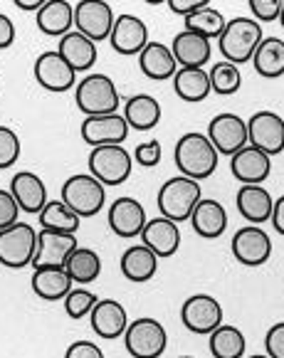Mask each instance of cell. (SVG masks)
<instances>
[{
	"instance_id": "1",
	"label": "cell",
	"mask_w": 284,
	"mask_h": 358,
	"mask_svg": "<svg viewBox=\"0 0 284 358\" xmlns=\"http://www.w3.org/2000/svg\"><path fill=\"white\" fill-rule=\"evenodd\" d=\"M173 161L178 166L180 176L193 180H206L215 173L218 169V151L208 136L198 131H188L178 138L173 151Z\"/></svg>"
},
{
	"instance_id": "2",
	"label": "cell",
	"mask_w": 284,
	"mask_h": 358,
	"mask_svg": "<svg viewBox=\"0 0 284 358\" xmlns=\"http://www.w3.org/2000/svg\"><path fill=\"white\" fill-rule=\"evenodd\" d=\"M260 43H262V25L257 20H253V17L240 15L227 20L222 35L218 37V50L225 57V62L240 67V64L253 59Z\"/></svg>"
},
{
	"instance_id": "3",
	"label": "cell",
	"mask_w": 284,
	"mask_h": 358,
	"mask_svg": "<svg viewBox=\"0 0 284 358\" xmlns=\"http://www.w3.org/2000/svg\"><path fill=\"white\" fill-rule=\"evenodd\" d=\"M203 201V190L200 183L185 176H176V178L166 180L158 188V213L166 220H173L176 225H180L183 220H188L193 208Z\"/></svg>"
},
{
	"instance_id": "4",
	"label": "cell",
	"mask_w": 284,
	"mask_h": 358,
	"mask_svg": "<svg viewBox=\"0 0 284 358\" xmlns=\"http://www.w3.org/2000/svg\"><path fill=\"white\" fill-rule=\"evenodd\" d=\"M74 101L77 109L87 116L116 114L119 111V90L106 74H87L74 87Z\"/></svg>"
},
{
	"instance_id": "5",
	"label": "cell",
	"mask_w": 284,
	"mask_h": 358,
	"mask_svg": "<svg viewBox=\"0 0 284 358\" xmlns=\"http://www.w3.org/2000/svg\"><path fill=\"white\" fill-rule=\"evenodd\" d=\"M59 201L85 220V217H94L104 208L106 190L92 173H77L64 180Z\"/></svg>"
},
{
	"instance_id": "6",
	"label": "cell",
	"mask_w": 284,
	"mask_h": 358,
	"mask_svg": "<svg viewBox=\"0 0 284 358\" xmlns=\"http://www.w3.org/2000/svg\"><path fill=\"white\" fill-rule=\"evenodd\" d=\"M124 343H127V351L132 358H161L169 346V334L158 319L141 316L127 327Z\"/></svg>"
},
{
	"instance_id": "7",
	"label": "cell",
	"mask_w": 284,
	"mask_h": 358,
	"mask_svg": "<svg viewBox=\"0 0 284 358\" xmlns=\"http://www.w3.org/2000/svg\"><path fill=\"white\" fill-rule=\"evenodd\" d=\"M37 230L30 222H15L8 230H0V264L8 269L30 267L35 259Z\"/></svg>"
},
{
	"instance_id": "8",
	"label": "cell",
	"mask_w": 284,
	"mask_h": 358,
	"mask_svg": "<svg viewBox=\"0 0 284 358\" xmlns=\"http://www.w3.org/2000/svg\"><path fill=\"white\" fill-rule=\"evenodd\" d=\"M90 173L101 185H121L127 183L134 171L132 153L124 146H97L90 153Z\"/></svg>"
},
{
	"instance_id": "9",
	"label": "cell",
	"mask_w": 284,
	"mask_h": 358,
	"mask_svg": "<svg viewBox=\"0 0 284 358\" xmlns=\"http://www.w3.org/2000/svg\"><path fill=\"white\" fill-rule=\"evenodd\" d=\"M180 322L190 334L211 336L222 324V306L211 294H193L180 306Z\"/></svg>"
},
{
	"instance_id": "10",
	"label": "cell",
	"mask_w": 284,
	"mask_h": 358,
	"mask_svg": "<svg viewBox=\"0 0 284 358\" xmlns=\"http://www.w3.org/2000/svg\"><path fill=\"white\" fill-rule=\"evenodd\" d=\"M208 141L215 146L218 156H235L248 146V122L232 111H222L208 124Z\"/></svg>"
},
{
	"instance_id": "11",
	"label": "cell",
	"mask_w": 284,
	"mask_h": 358,
	"mask_svg": "<svg viewBox=\"0 0 284 358\" xmlns=\"http://www.w3.org/2000/svg\"><path fill=\"white\" fill-rule=\"evenodd\" d=\"M114 8L104 0H82L74 6V27L92 43L109 40L111 27H114Z\"/></svg>"
},
{
	"instance_id": "12",
	"label": "cell",
	"mask_w": 284,
	"mask_h": 358,
	"mask_svg": "<svg viewBox=\"0 0 284 358\" xmlns=\"http://www.w3.org/2000/svg\"><path fill=\"white\" fill-rule=\"evenodd\" d=\"M248 143L269 158L284 151V119L274 111H255L248 122Z\"/></svg>"
},
{
	"instance_id": "13",
	"label": "cell",
	"mask_w": 284,
	"mask_h": 358,
	"mask_svg": "<svg viewBox=\"0 0 284 358\" xmlns=\"http://www.w3.org/2000/svg\"><path fill=\"white\" fill-rule=\"evenodd\" d=\"M230 250L245 267H262L272 257V240L260 225H245L232 235Z\"/></svg>"
},
{
	"instance_id": "14",
	"label": "cell",
	"mask_w": 284,
	"mask_h": 358,
	"mask_svg": "<svg viewBox=\"0 0 284 358\" xmlns=\"http://www.w3.org/2000/svg\"><path fill=\"white\" fill-rule=\"evenodd\" d=\"M79 134L90 143L92 148L97 146H121L129 136V124L124 114H101V116H87Z\"/></svg>"
},
{
	"instance_id": "15",
	"label": "cell",
	"mask_w": 284,
	"mask_h": 358,
	"mask_svg": "<svg viewBox=\"0 0 284 358\" xmlns=\"http://www.w3.org/2000/svg\"><path fill=\"white\" fill-rule=\"evenodd\" d=\"M35 82L48 92H69L77 87V72L64 62L57 50H48L35 59Z\"/></svg>"
},
{
	"instance_id": "16",
	"label": "cell",
	"mask_w": 284,
	"mask_h": 358,
	"mask_svg": "<svg viewBox=\"0 0 284 358\" xmlns=\"http://www.w3.org/2000/svg\"><path fill=\"white\" fill-rule=\"evenodd\" d=\"M79 248L77 235H67V232H55V230H40L37 232V248L32 267H64L69 255Z\"/></svg>"
},
{
	"instance_id": "17",
	"label": "cell",
	"mask_w": 284,
	"mask_h": 358,
	"mask_svg": "<svg viewBox=\"0 0 284 358\" xmlns=\"http://www.w3.org/2000/svg\"><path fill=\"white\" fill-rule=\"evenodd\" d=\"M109 43H111V48H114V52L124 55V57L141 55L143 48L151 43V40H148L146 22L139 15H132V13H121L114 20V27H111Z\"/></svg>"
},
{
	"instance_id": "18",
	"label": "cell",
	"mask_w": 284,
	"mask_h": 358,
	"mask_svg": "<svg viewBox=\"0 0 284 358\" xmlns=\"http://www.w3.org/2000/svg\"><path fill=\"white\" fill-rule=\"evenodd\" d=\"M230 171L242 185H262L272 173V158L248 143L230 156Z\"/></svg>"
},
{
	"instance_id": "19",
	"label": "cell",
	"mask_w": 284,
	"mask_h": 358,
	"mask_svg": "<svg viewBox=\"0 0 284 358\" xmlns=\"http://www.w3.org/2000/svg\"><path fill=\"white\" fill-rule=\"evenodd\" d=\"M90 324L92 331L97 334L99 338H121L124 331L129 327V316L124 304L116 299H97L94 309L90 311Z\"/></svg>"
},
{
	"instance_id": "20",
	"label": "cell",
	"mask_w": 284,
	"mask_h": 358,
	"mask_svg": "<svg viewBox=\"0 0 284 358\" xmlns=\"http://www.w3.org/2000/svg\"><path fill=\"white\" fill-rule=\"evenodd\" d=\"M10 195L15 198L17 208L27 215H40V210L48 206V185L32 171H20L13 176Z\"/></svg>"
},
{
	"instance_id": "21",
	"label": "cell",
	"mask_w": 284,
	"mask_h": 358,
	"mask_svg": "<svg viewBox=\"0 0 284 358\" xmlns=\"http://www.w3.org/2000/svg\"><path fill=\"white\" fill-rule=\"evenodd\" d=\"M146 210L139 201L134 198H116L109 208V227L114 235L124 237V240H134L141 235L146 227Z\"/></svg>"
},
{
	"instance_id": "22",
	"label": "cell",
	"mask_w": 284,
	"mask_h": 358,
	"mask_svg": "<svg viewBox=\"0 0 284 358\" xmlns=\"http://www.w3.org/2000/svg\"><path fill=\"white\" fill-rule=\"evenodd\" d=\"M139 237H141V245H146L158 259H166L178 252L180 230L173 220H166L164 215L146 220V227H143Z\"/></svg>"
},
{
	"instance_id": "23",
	"label": "cell",
	"mask_w": 284,
	"mask_h": 358,
	"mask_svg": "<svg viewBox=\"0 0 284 358\" xmlns=\"http://www.w3.org/2000/svg\"><path fill=\"white\" fill-rule=\"evenodd\" d=\"M173 52L178 67H206L213 57V45L206 37L195 35L190 30H183L173 37V43L169 45Z\"/></svg>"
},
{
	"instance_id": "24",
	"label": "cell",
	"mask_w": 284,
	"mask_h": 358,
	"mask_svg": "<svg viewBox=\"0 0 284 358\" xmlns=\"http://www.w3.org/2000/svg\"><path fill=\"white\" fill-rule=\"evenodd\" d=\"M274 198L264 185H240L237 190V210L250 225H262L272 217Z\"/></svg>"
},
{
	"instance_id": "25",
	"label": "cell",
	"mask_w": 284,
	"mask_h": 358,
	"mask_svg": "<svg viewBox=\"0 0 284 358\" xmlns=\"http://www.w3.org/2000/svg\"><path fill=\"white\" fill-rule=\"evenodd\" d=\"M190 225H193L195 235H200L203 240H218L222 232L227 230V210L222 203L218 201H203L193 208L190 213Z\"/></svg>"
},
{
	"instance_id": "26",
	"label": "cell",
	"mask_w": 284,
	"mask_h": 358,
	"mask_svg": "<svg viewBox=\"0 0 284 358\" xmlns=\"http://www.w3.org/2000/svg\"><path fill=\"white\" fill-rule=\"evenodd\" d=\"M57 52L64 57V62L74 69V72H87L94 67L97 62V43H92L90 37H85L82 32L72 30L64 37H59Z\"/></svg>"
},
{
	"instance_id": "27",
	"label": "cell",
	"mask_w": 284,
	"mask_h": 358,
	"mask_svg": "<svg viewBox=\"0 0 284 358\" xmlns=\"http://www.w3.org/2000/svg\"><path fill=\"white\" fill-rule=\"evenodd\" d=\"M139 67L153 82L173 79V74L178 72V62H176L171 48L164 43H148L143 52L139 55Z\"/></svg>"
},
{
	"instance_id": "28",
	"label": "cell",
	"mask_w": 284,
	"mask_h": 358,
	"mask_svg": "<svg viewBox=\"0 0 284 358\" xmlns=\"http://www.w3.org/2000/svg\"><path fill=\"white\" fill-rule=\"evenodd\" d=\"M74 282L69 280V274L64 267H43L35 269L30 280V287L40 299L45 301H59L74 289Z\"/></svg>"
},
{
	"instance_id": "29",
	"label": "cell",
	"mask_w": 284,
	"mask_h": 358,
	"mask_svg": "<svg viewBox=\"0 0 284 358\" xmlns=\"http://www.w3.org/2000/svg\"><path fill=\"white\" fill-rule=\"evenodd\" d=\"M121 274L127 277L129 282H148L156 277L158 272V257L146 248V245H132L127 252L121 255Z\"/></svg>"
},
{
	"instance_id": "30",
	"label": "cell",
	"mask_w": 284,
	"mask_h": 358,
	"mask_svg": "<svg viewBox=\"0 0 284 358\" xmlns=\"http://www.w3.org/2000/svg\"><path fill=\"white\" fill-rule=\"evenodd\" d=\"M37 27L50 37H64L74 27V6L67 0H48L37 13Z\"/></svg>"
},
{
	"instance_id": "31",
	"label": "cell",
	"mask_w": 284,
	"mask_h": 358,
	"mask_svg": "<svg viewBox=\"0 0 284 358\" xmlns=\"http://www.w3.org/2000/svg\"><path fill=\"white\" fill-rule=\"evenodd\" d=\"M173 90L176 94L183 101L190 104H198V101H206L211 94V77H208L206 69L200 67H178V72L173 74Z\"/></svg>"
},
{
	"instance_id": "32",
	"label": "cell",
	"mask_w": 284,
	"mask_h": 358,
	"mask_svg": "<svg viewBox=\"0 0 284 358\" xmlns=\"http://www.w3.org/2000/svg\"><path fill=\"white\" fill-rule=\"evenodd\" d=\"M124 119H127L129 129L151 131L161 122V104L151 94H134L124 104Z\"/></svg>"
},
{
	"instance_id": "33",
	"label": "cell",
	"mask_w": 284,
	"mask_h": 358,
	"mask_svg": "<svg viewBox=\"0 0 284 358\" xmlns=\"http://www.w3.org/2000/svg\"><path fill=\"white\" fill-rule=\"evenodd\" d=\"M260 77L264 79H277L284 74V40L279 37H262V43L257 45L253 59Z\"/></svg>"
},
{
	"instance_id": "34",
	"label": "cell",
	"mask_w": 284,
	"mask_h": 358,
	"mask_svg": "<svg viewBox=\"0 0 284 358\" xmlns=\"http://www.w3.org/2000/svg\"><path fill=\"white\" fill-rule=\"evenodd\" d=\"M208 348L213 358H242L248 348V338L232 324H220L208 338Z\"/></svg>"
},
{
	"instance_id": "35",
	"label": "cell",
	"mask_w": 284,
	"mask_h": 358,
	"mask_svg": "<svg viewBox=\"0 0 284 358\" xmlns=\"http://www.w3.org/2000/svg\"><path fill=\"white\" fill-rule=\"evenodd\" d=\"M64 269H67L69 280H72L74 285H92L94 280H99L101 259L92 248H77L69 255Z\"/></svg>"
},
{
	"instance_id": "36",
	"label": "cell",
	"mask_w": 284,
	"mask_h": 358,
	"mask_svg": "<svg viewBox=\"0 0 284 358\" xmlns=\"http://www.w3.org/2000/svg\"><path fill=\"white\" fill-rule=\"evenodd\" d=\"M40 225H43V230L77 235L79 225H82V217L74 210H69L62 201H48V206L40 210Z\"/></svg>"
},
{
	"instance_id": "37",
	"label": "cell",
	"mask_w": 284,
	"mask_h": 358,
	"mask_svg": "<svg viewBox=\"0 0 284 358\" xmlns=\"http://www.w3.org/2000/svg\"><path fill=\"white\" fill-rule=\"evenodd\" d=\"M227 20L222 17V13L213 6H206L200 8L198 13L185 17V30L195 32V35L206 37V40H218L225 30Z\"/></svg>"
},
{
	"instance_id": "38",
	"label": "cell",
	"mask_w": 284,
	"mask_h": 358,
	"mask_svg": "<svg viewBox=\"0 0 284 358\" xmlns=\"http://www.w3.org/2000/svg\"><path fill=\"white\" fill-rule=\"evenodd\" d=\"M208 77H211V90L220 96L235 94L242 87L240 67H235V64H230V62H215L208 69Z\"/></svg>"
},
{
	"instance_id": "39",
	"label": "cell",
	"mask_w": 284,
	"mask_h": 358,
	"mask_svg": "<svg viewBox=\"0 0 284 358\" xmlns=\"http://www.w3.org/2000/svg\"><path fill=\"white\" fill-rule=\"evenodd\" d=\"M94 304L97 294L90 289H82V287H77V289H72L64 296V311H67L69 319H85V316H90Z\"/></svg>"
},
{
	"instance_id": "40",
	"label": "cell",
	"mask_w": 284,
	"mask_h": 358,
	"mask_svg": "<svg viewBox=\"0 0 284 358\" xmlns=\"http://www.w3.org/2000/svg\"><path fill=\"white\" fill-rule=\"evenodd\" d=\"M20 158V136L10 127H0V171L10 169Z\"/></svg>"
},
{
	"instance_id": "41",
	"label": "cell",
	"mask_w": 284,
	"mask_h": 358,
	"mask_svg": "<svg viewBox=\"0 0 284 358\" xmlns=\"http://www.w3.org/2000/svg\"><path fill=\"white\" fill-rule=\"evenodd\" d=\"M161 156H164V148H161V143H158L156 138L139 143L136 151H134V161H136L139 166H143V169H153V166H158L161 164Z\"/></svg>"
},
{
	"instance_id": "42",
	"label": "cell",
	"mask_w": 284,
	"mask_h": 358,
	"mask_svg": "<svg viewBox=\"0 0 284 358\" xmlns=\"http://www.w3.org/2000/svg\"><path fill=\"white\" fill-rule=\"evenodd\" d=\"M15 222H20V208H17L10 190L0 188V230H8Z\"/></svg>"
},
{
	"instance_id": "43",
	"label": "cell",
	"mask_w": 284,
	"mask_h": 358,
	"mask_svg": "<svg viewBox=\"0 0 284 358\" xmlns=\"http://www.w3.org/2000/svg\"><path fill=\"white\" fill-rule=\"evenodd\" d=\"M250 10H253V20L260 22H274L279 20L282 13V0H250Z\"/></svg>"
},
{
	"instance_id": "44",
	"label": "cell",
	"mask_w": 284,
	"mask_h": 358,
	"mask_svg": "<svg viewBox=\"0 0 284 358\" xmlns=\"http://www.w3.org/2000/svg\"><path fill=\"white\" fill-rule=\"evenodd\" d=\"M264 348H267L269 358H284V322L269 327L267 336H264Z\"/></svg>"
},
{
	"instance_id": "45",
	"label": "cell",
	"mask_w": 284,
	"mask_h": 358,
	"mask_svg": "<svg viewBox=\"0 0 284 358\" xmlns=\"http://www.w3.org/2000/svg\"><path fill=\"white\" fill-rule=\"evenodd\" d=\"M64 358H104V351L92 341H74L64 351Z\"/></svg>"
},
{
	"instance_id": "46",
	"label": "cell",
	"mask_w": 284,
	"mask_h": 358,
	"mask_svg": "<svg viewBox=\"0 0 284 358\" xmlns=\"http://www.w3.org/2000/svg\"><path fill=\"white\" fill-rule=\"evenodd\" d=\"M206 6H211L208 0H169L171 10H173L176 15H183V17L193 15V13H198L200 8H206Z\"/></svg>"
},
{
	"instance_id": "47",
	"label": "cell",
	"mask_w": 284,
	"mask_h": 358,
	"mask_svg": "<svg viewBox=\"0 0 284 358\" xmlns=\"http://www.w3.org/2000/svg\"><path fill=\"white\" fill-rule=\"evenodd\" d=\"M15 43V25L8 15L0 13V50H8Z\"/></svg>"
},
{
	"instance_id": "48",
	"label": "cell",
	"mask_w": 284,
	"mask_h": 358,
	"mask_svg": "<svg viewBox=\"0 0 284 358\" xmlns=\"http://www.w3.org/2000/svg\"><path fill=\"white\" fill-rule=\"evenodd\" d=\"M269 222H272V227L277 230V235L284 237V195H279L277 201H274L272 217H269Z\"/></svg>"
},
{
	"instance_id": "49",
	"label": "cell",
	"mask_w": 284,
	"mask_h": 358,
	"mask_svg": "<svg viewBox=\"0 0 284 358\" xmlns=\"http://www.w3.org/2000/svg\"><path fill=\"white\" fill-rule=\"evenodd\" d=\"M15 6L20 10H27V13H40V8L45 6L43 0H15Z\"/></svg>"
},
{
	"instance_id": "50",
	"label": "cell",
	"mask_w": 284,
	"mask_h": 358,
	"mask_svg": "<svg viewBox=\"0 0 284 358\" xmlns=\"http://www.w3.org/2000/svg\"><path fill=\"white\" fill-rule=\"evenodd\" d=\"M279 22H282V27H284V0H282V13H279Z\"/></svg>"
},
{
	"instance_id": "51",
	"label": "cell",
	"mask_w": 284,
	"mask_h": 358,
	"mask_svg": "<svg viewBox=\"0 0 284 358\" xmlns=\"http://www.w3.org/2000/svg\"><path fill=\"white\" fill-rule=\"evenodd\" d=\"M250 358H269V356H267V353H264V356H262V353H255V356H250Z\"/></svg>"
},
{
	"instance_id": "52",
	"label": "cell",
	"mask_w": 284,
	"mask_h": 358,
	"mask_svg": "<svg viewBox=\"0 0 284 358\" xmlns=\"http://www.w3.org/2000/svg\"><path fill=\"white\" fill-rule=\"evenodd\" d=\"M178 358H193V356H178Z\"/></svg>"
}]
</instances>
